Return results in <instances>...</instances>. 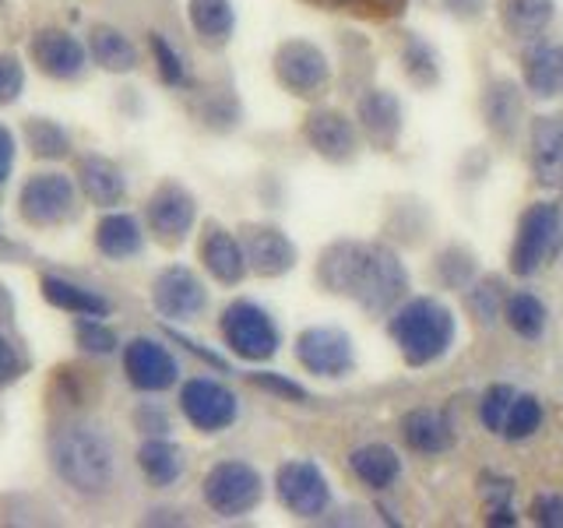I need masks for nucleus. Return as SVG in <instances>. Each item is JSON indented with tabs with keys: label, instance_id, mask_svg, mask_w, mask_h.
I'll use <instances>...</instances> for the list:
<instances>
[{
	"label": "nucleus",
	"instance_id": "1",
	"mask_svg": "<svg viewBox=\"0 0 563 528\" xmlns=\"http://www.w3.org/2000/svg\"><path fill=\"white\" fill-rule=\"evenodd\" d=\"M317 282L328 293L345 296L377 317L391 314L409 296V272L384 243L339 240L324 246L321 261H317Z\"/></svg>",
	"mask_w": 563,
	"mask_h": 528
},
{
	"label": "nucleus",
	"instance_id": "2",
	"mask_svg": "<svg viewBox=\"0 0 563 528\" xmlns=\"http://www.w3.org/2000/svg\"><path fill=\"white\" fill-rule=\"evenodd\" d=\"M53 475L78 497L99 501L117 486V448L96 422H60L46 440Z\"/></svg>",
	"mask_w": 563,
	"mask_h": 528
},
{
	"label": "nucleus",
	"instance_id": "3",
	"mask_svg": "<svg viewBox=\"0 0 563 528\" xmlns=\"http://www.w3.org/2000/svg\"><path fill=\"white\" fill-rule=\"evenodd\" d=\"M387 331L409 366H430L454 345V314L433 296H405L391 310Z\"/></svg>",
	"mask_w": 563,
	"mask_h": 528
},
{
	"label": "nucleus",
	"instance_id": "4",
	"mask_svg": "<svg viewBox=\"0 0 563 528\" xmlns=\"http://www.w3.org/2000/svg\"><path fill=\"white\" fill-rule=\"evenodd\" d=\"M78 201H81L78 180H70L67 173L57 169L32 173L22 184V190H18V211L35 229H57L64 222H75L81 208Z\"/></svg>",
	"mask_w": 563,
	"mask_h": 528
},
{
	"label": "nucleus",
	"instance_id": "5",
	"mask_svg": "<svg viewBox=\"0 0 563 528\" xmlns=\"http://www.w3.org/2000/svg\"><path fill=\"white\" fill-rule=\"evenodd\" d=\"M201 497L211 515L219 518H243L264 501V475L240 458L216 462L201 480Z\"/></svg>",
	"mask_w": 563,
	"mask_h": 528
},
{
	"label": "nucleus",
	"instance_id": "6",
	"mask_svg": "<svg viewBox=\"0 0 563 528\" xmlns=\"http://www.w3.org/2000/svg\"><path fill=\"white\" fill-rule=\"evenodd\" d=\"M219 331L229 352L246 363H268L282 345L275 317L254 299H233L219 317Z\"/></svg>",
	"mask_w": 563,
	"mask_h": 528
},
{
	"label": "nucleus",
	"instance_id": "7",
	"mask_svg": "<svg viewBox=\"0 0 563 528\" xmlns=\"http://www.w3.org/2000/svg\"><path fill=\"white\" fill-rule=\"evenodd\" d=\"M563 237V216L556 201H536L521 211L518 233L510 243V272L528 278L536 275L550 254L556 251V243Z\"/></svg>",
	"mask_w": 563,
	"mask_h": 528
},
{
	"label": "nucleus",
	"instance_id": "8",
	"mask_svg": "<svg viewBox=\"0 0 563 528\" xmlns=\"http://www.w3.org/2000/svg\"><path fill=\"white\" fill-rule=\"evenodd\" d=\"M145 226L155 243L169 246V251L184 246L194 226H198V201H194V194L184 184L163 180L145 201Z\"/></svg>",
	"mask_w": 563,
	"mask_h": 528
},
{
	"label": "nucleus",
	"instance_id": "9",
	"mask_svg": "<svg viewBox=\"0 0 563 528\" xmlns=\"http://www.w3.org/2000/svg\"><path fill=\"white\" fill-rule=\"evenodd\" d=\"M176 405L198 433H222L240 419V398L233 395V387H225L216 377L184 381Z\"/></svg>",
	"mask_w": 563,
	"mask_h": 528
},
{
	"label": "nucleus",
	"instance_id": "10",
	"mask_svg": "<svg viewBox=\"0 0 563 528\" xmlns=\"http://www.w3.org/2000/svg\"><path fill=\"white\" fill-rule=\"evenodd\" d=\"M275 78L286 88L289 96L299 99H317L328 92L331 85V64L324 57L321 46H313L307 40H286L275 50Z\"/></svg>",
	"mask_w": 563,
	"mask_h": 528
},
{
	"label": "nucleus",
	"instance_id": "11",
	"mask_svg": "<svg viewBox=\"0 0 563 528\" xmlns=\"http://www.w3.org/2000/svg\"><path fill=\"white\" fill-rule=\"evenodd\" d=\"M120 363H123V377L141 395H163L180 381V360L148 334H137L128 345L120 349Z\"/></svg>",
	"mask_w": 563,
	"mask_h": 528
},
{
	"label": "nucleus",
	"instance_id": "12",
	"mask_svg": "<svg viewBox=\"0 0 563 528\" xmlns=\"http://www.w3.org/2000/svg\"><path fill=\"white\" fill-rule=\"evenodd\" d=\"M292 352H296V363L313 377L339 381L356 370V349H352V339L342 328H331V324H317V328L299 331Z\"/></svg>",
	"mask_w": 563,
	"mask_h": 528
},
{
	"label": "nucleus",
	"instance_id": "13",
	"mask_svg": "<svg viewBox=\"0 0 563 528\" xmlns=\"http://www.w3.org/2000/svg\"><path fill=\"white\" fill-rule=\"evenodd\" d=\"M152 307L166 321H198L208 310V289L198 278V272H190L187 264H166L163 272L152 282Z\"/></svg>",
	"mask_w": 563,
	"mask_h": 528
},
{
	"label": "nucleus",
	"instance_id": "14",
	"mask_svg": "<svg viewBox=\"0 0 563 528\" xmlns=\"http://www.w3.org/2000/svg\"><path fill=\"white\" fill-rule=\"evenodd\" d=\"M275 493L296 518H321L331 507L328 475L310 458H292L275 472Z\"/></svg>",
	"mask_w": 563,
	"mask_h": 528
},
{
	"label": "nucleus",
	"instance_id": "15",
	"mask_svg": "<svg viewBox=\"0 0 563 528\" xmlns=\"http://www.w3.org/2000/svg\"><path fill=\"white\" fill-rule=\"evenodd\" d=\"M240 243H243V257H246V268L261 278H282L296 268L299 251L296 243L282 233L278 226L268 222H246L240 229Z\"/></svg>",
	"mask_w": 563,
	"mask_h": 528
},
{
	"label": "nucleus",
	"instance_id": "16",
	"mask_svg": "<svg viewBox=\"0 0 563 528\" xmlns=\"http://www.w3.org/2000/svg\"><path fill=\"white\" fill-rule=\"evenodd\" d=\"M29 61L53 81H78L88 67V46L64 29H43L29 40Z\"/></svg>",
	"mask_w": 563,
	"mask_h": 528
},
{
	"label": "nucleus",
	"instance_id": "17",
	"mask_svg": "<svg viewBox=\"0 0 563 528\" xmlns=\"http://www.w3.org/2000/svg\"><path fill=\"white\" fill-rule=\"evenodd\" d=\"M303 138H307V145L317 155L328 158V163H352L356 152H360V128H356V120H349L339 110H328V106L307 113Z\"/></svg>",
	"mask_w": 563,
	"mask_h": 528
},
{
	"label": "nucleus",
	"instance_id": "18",
	"mask_svg": "<svg viewBox=\"0 0 563 528\" xmlns=\"http://www.w3.org/2000/svg\"><path fill=\"white\" fill-rule=\"evenodd\" d=\"M198 257L205 264V272L219 282V286L233 289L246 278V257H243V243H240V233L233 229H225L219 222H205V233H201V243H198Z\"/></svg>",
	"mask_w": 563,
	"mask_h": 528
},
{
	"label": "nucleus",
	"instance_id": "19",
	"mask_svg": "<svg viewBox=\"0 0 563 528\" xmlns=\"http://www.w3.org/2000/svg\"><path fill=\"white\" fill-rule=\"evenodd\" d=\"M75 180H78V190L85 194V198L102 211L120 208L123 201H128V173H123L113 158H106L99 152H88L78 158Z\"/></svg>",
	"mask_w": 563,
	"mask_h": 528
},
{
	"label": "nucleus",
	"instance_id": "20",
	"mask_svg": "<svg viewBox=\"0 0 563 528\" xmlns=\"http://www.w3.org/2000/svg\"><path fill=\"white\" fill-rule=\"evenodd\" d=\"M356 128L374 141L377 148H395L401 134V102L387 88H366L356 99Z\"/></svg>",
	"mask_w": 563,
	"mask_h": 528
},
{
	"label": "nucleus",
	"instance_id": "21",
	"mask_svg": "<svg viewBox=\"0 0 563 528\" xmlns=\"http://www.w3.org/2000/svg\"><path fill=\"white\" fill-rule=\"evenodd\" d=\"M521 81L525 92L536 99H560L563 96V43L532 40L521 57Z\"/></svg>",
	"mask_w": 563,
	"mask_h": 528
},
{
	"label": "nucleus",
	"instance_id": "22",
	"mask_svg": "<svg viewBox=\"0 0 563 528\" xmlns=\"http://www.w3.org/2000/svg\"><path fill=\"white\" fill-rule=\"evenodd\" d=\"M528 163L542 187H563V113L539 117L528 134Z\"/></svg>",
	"mask_w": 563,
	"mask_h": 528
},
{
	"label": "nucleus",
	"instance_id": "23",
	"mask_svg": "<svg viewBox=\"0 0 563 528\" xmlns=\"http://www.w3.org/2000/svg\"><path fill=\"white\" fill-rule=\"evenodd\" d=\"M96 251L106 261H131L145 251V226L123 208H110L96 222Z\"/></svg>",
	"mask_w": 563,
	"mask_h": 528
},
{
	"label": "nucleus",
	"instance_id": "24",
	"mask_svg": "<svg viewBox=\"0 0 563 528\" xmlns=\"http://www.w3.org/2000/svg\"><path fill=\"white\" fill-rule=\"evenodd\" d=\"M137 469L152 490H169L184 480L187 454L180 444H173L169 437H145L137 448Z\"/></svg>",
	"mask_w": 563,
	"mask_h": 528
},
{
	"label": "nucleus",
	"instance_id": "25",
	"mask_svg": "<svg viewBox=\"0 0 563 528\" xmlns=\"http://www.w3.org/2000/svg\"><path fill=\"white\" fill-rule=\"evenodd\" d=\"M401 440H405V448H412L416 454L437 458L454 448V427H451V419L437 409H412L401 416Z\"/></svg>",
	"mask_w": 563,
	"mask_h": 528
},
{
	"label": "nucleus",
	"instance_id": "26",
	"mask_svg": "<svg viewBox=\"0 0 563 528\" xmlns=\"http://www.w3.org/2000/svg\"><path fill=\"white\" fill-rule=\"evenodd\" d=\"M85 46H88V61L102 70H110V75H131L141 64V53L131 43V35L120 32L117 25H102V22L92 25Z\"/></svg>",
	"mask_w": 563,
	"mask_h": 528
},
{
	"label": "nucleus",
	"instance_id": "27",
	"mask_svg": "<svg viewBox=\"0 0 563 528\" xmlns=\"http://www.w3.org/2000/svg\"><path fill=\"white\" fill-rule=\"evenodd\" d=\"M40 289L49 307L75 314V317H110V310H113V304L99 289H88L81 282L64 278V275H43Z\"/></svg>",
	"mask_w": 563,
	"mask_h": 528
},
{
	"label": "nucleus",
	"instance_id": "28",
	"mask_svg": "<svg viewBox=\"0 0 563 528\" xmlns=\"http://www.w3.org/2000/svg\"><path fill=\"white\" fill-rule=\"evenodd\" d=\"M497 11H500V25L510 40L532 43L545 29H550L556 4L553 0H500Z\"/></svg>",
	"mask_w": 563,
	"mask_h": 528
},
{
	"label": "nucleus",
	"instance_id": "29",
	"mask_svg": "<svg viewBox=\"0 0 563 528\" xmlns=\"http://www.w3.org/2000/svg\"><path fill=\"white\" fill-rule=\"evenodd\" d=\"M349 472L356 475L366 490H387L398 483L401 458L387 444H363L349 454Z\"/></svg>",
	"mask_w": 563,
	"mask_h": 528
},
{
	"label": "nucleus",
	"instance_id": "30",
	"mask_svg": "<svg viewBox=\"0 0 563 528\" xmlns=\"http://www.w3.org/2000/svg\"><path fill=\"white\" fill-rule=\"evenodd\" d=\"M187 18L205 46H225L236 32V11L229 0H187Z\"/></svg>",
	"mask_w": 563,
	"mask_h": 528
},
{
	"label": "nucleus",
	"instance_id": "31",
	"mask_svg": "<svg viewBox=\"0 0 563 528\" xmlns=\"http://www.w3.org/2000/svg\"><path fill=\"white\" fill-rule=\"evenodd\" d=\"M504 321L518 339L539 342L545 334V324H550V310H545V304L532 289H518L504 299Z\"/></svg>",
	"mask_w": 563,
	"mask_h": 528
},
{
	"label": "nucleus",
	"instance_id": "32",
	"mask_svg": "<svg viewBox=\"0 0 563 528\" xmlns=\"http://www.w3.org/2000/svg\"><path fill=\"white\" fill-rule=\"evenodd\" d=\"M483 117L493 134L510 138L521 123V88L510 81H489L483 92Z\"/></svg>",
	"mask_w": 563,
	"mask_h": 528
},
{
	"label": "nucleus",
	"instance_id": "33",
	"mask_svg": "<svg viewBox=\"0 0 563 528\" xmlns=\"http://www.w3.org/2000/svg\"><path fill=\"white\" fill-rule=\"evenodd\" d=\"M22 134H25V145L35 158L43 163H57V158L70 155V134L64 123L49 120V117H29L22 123Z\"/></svg>",
	"mask_w": 563,
	"mask_h": 528
},
{
	"label": "nucleus",
	"instance_id": "34",
	"mask_svg": "<svg viewBox=\"0 0 563 528\" xmlns=\"http://www.w3.org/2000/svg\"><path fill=\"white\" fill-rule=\"evenodd\" d=\"M401 64H405V75H409V81L416 88H433L440 81V57L437 50L422 40V35H409L401 46Z\"/></svg>",
	"mask_w": 563,
	"mask_h": 528
},
{
	"label": "nucleus",
	"instance_id": "35",
	"mask_svg": "<svg viewBox=\"0 0 563 528\" xmlns=\"http://www.w3.org/2000/svg\"><path fill=\"white\" fill-rule=\"evenodd\" d=\"M504 299H507V293H504L500 278H479L468 286L465 307L475 321H479L483 328H489V324H497V317H504Z\"/></svg>",
	"mask_w": 563,
	"mask_h": 528
},
{
	"label": "nucleus",
	"instance_id": "36",
	"mask_svg": "<svg viewBox=\"0 0 563 528\" xmlns=\"http://www.w3.org/2000/svg\"><path fill=\"white\" fill-rule=\"evenodd\" d=\"M70 334H75V345L88 352V356H113L120 349L117 331L106 324V317H75Z\"/></svg>",
	"mask_w": 563,
	"mask_h": 528
},
{
	"label": "nucleus",
	"instance_id": "37",
	"mask_svg": "<svg viewBox=\"0 0 563 528\" xmlns=\"http://www.w3.org/2000/svg\"><path fill=\"white\" fill-rule=\"evenodd\" d=\"M542 419H545V413H542V402L536 398V395H515V402H510V413H507V419H504V437L507 440H525V437H532L539 427H542Z\"/></svg>",
	"mask_w": 563,
	"mask_h": 528
},
{
	"label": "nucleus",
	"instance_id": "38",
	"mask_svg": "<svg viewBox=\"0 0 563 528\" xmlns=\"http://www.w3.org/2000/svg\"><path fill=\"white\" fill-rule=\"evenodd\" d=\"M148 50H152V61L158 70V81L169 85V88H184L187 85V64L163 32H148Z\"/></svg>",
	"mask_w": 563,
	"mask_h": 528
},
{
	"label": "nucleus",
	"instance_id": "39",
	"mask_svg": "<svg viewBox=\"0 0 563 528\" xmlns=\"http://www.w3.org/2000/svg\"><path fill=\"white\" fill-rule=\"evenodd\" d=\"M437 278H440V286H448V289H468L475 282V257L462 251V246H448V251L437 257Z\"/></svg>",
	"mask_w": 563,
	"mask_h": 528
},
{
	"label": "nucleus",
	"instance_id": "40",
	"mask_svg": "<svg viewBox=\"0 0 563 528\" xmlns=\"http://www.w3.org/2000/svg\"><path fill=\"white\" fill-rule=\"evenodd\" d=\"M515 395L518 392L510 384H493L489 392L483 395V402H479V419H483V427L489 433H500L504 430V419L510 413V402H515Z\"/></svg>",
	"mask_w": 563,
	"mask_h": 528
},
{
	"label": "nucleus",
	"instance_id": "41",
	"mask_svg": "<svg viewBox=\"0 0 563 528\" xmlns=\"http://www.w3.org/2000/svg\"><path fill=\"white\" fill-rule=\"evenodd\" d=\"M246 377H251L254 387H261V392H268V395H275V398H282V402H296V405L310 402V395H307V387H303V384H296V381L282 377V374H272V370H257V374H246Z\"/></svg>",
	"mask_w": 563,
	"mask_h": 528
},
{
	"label": "nucleus",
	"instance_id": "42",
	"mask_svg": "<svg viewBox=\"0 0 563 528\" xmlns=\"http://www.w3.org/2000/svg\"><path fill=\"white\" fill-rule=\"evenodd\" d=\"M25 92V64L14 53H0V106L18 102Z\"/></svg>",
	"mask_w": 563,
	"mask_h": 528
},
{
	"label": "nucleus",
	"instance_id": "43",
	"mask_svg": "<svg viewBox=\"0 0 563 528\" xmlns=\"http://www.w3.org/2000/svg\"><path fill=\"white\" fill-rule=\"evenodd\" d=\"M131 422H134V430L145 437H169V430H173L169 413L158 402H141L131 413Z\"/></svg>",
	"mask_w": 563,
	"mask_h": 528
},
{
	"label": "nucleus",
	"instance_id": "44",
	"mask_svg": "<svg viewBox=\"0 0 563 528\" xmlns=\"http://www.w3.org/2000/svg\"><path fill=\"white\" fill-rule=\"evenodd\" d=\"M25 370H29L25 352L18 349V342L11 339V334L0 331V387L18 384V381H22Z\"/></svg>",
	"mask_w": 563,
	"mask_h": 528
},
{
	"label": "nucleus",
	"instance_id": "45",
	"mask_svg": "<svg viewBox=\"0 0 563 528\" xmlns=\"http://www.w3.org/2000/svg\"><path fill=\"white\" fill-rule=\"evenodd\" d=\"M528 515H532V521H539V525L563 528V497L560 493H539L532 507H528Z\"/></svg>",
	"mask_w": 563,
	"mask_h": 528
},
{
	"label": "nucleus",
	"instance_id": "46",
	"mask_svg": "<svg viewBox=\"0 0 563 528\" xmlns=\"http://www.w3.org/2000/svg\"><path fill=\"white\" fill-rule=\"evenodd\" d=\"M166 334H169V342H176V345H184V349H190L194 356H201L205 363H211L216 370H229V363L219 356V352H211V349H205L201 342H194V339H187L184 331H173V328H166Z\"/></svg>",
	"mask_w": 563,
	"mask_h": 528
},
{
	"label": "nucleus",
	"instance_id": "47",
	"mask_svg": "<svg viewBox=\"0 0 563 528\" xmlns=\"http://www.w3.org/2000/svg\"><path fill=\"white\" fill-rule=\"evenodd\" d=\"M14 155H18V148H14V134L0 123V187H4L8 180H11V173H14Z\"/></svg>",
	"mask_w": 563,
	"mask_h": 528
},
{
	"label": "nucleus",
	"instance_id": "48",
	"mask_svg": "<svg viewBox=\"0 0 563 528\" xmlns=\"http://www.w3.org/2000/svg\"><path fill=\"white\" fill-rule=\"evenodd\" d=\"M444 8L457 18H479L486 11V0H444Z\"/></svg>",
	"mask_w": 563,
	"mask_h": 528
}]
</instances>
